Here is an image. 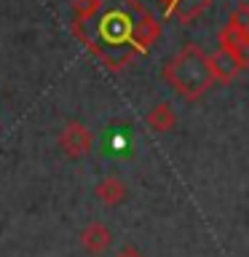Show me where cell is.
Returning a JSON list of instances; mask_svg holds the SVG:
<instances>
[{
	"mask_svg": "<svg viewBox=\"0 0 249 257\" xmlns=\"http://www.w3.org/2000/svg\"><path fill=\"white\" fill-rule=\"evenodd\" d=\"M161 78L174 88L177 96H182L185 102H196L201 99L209 88H212V72H209L206 54L201 51V46L196 43H185L172 59L164 64Z\"/></svg>",
	"mask_w": 249,
	"mask_h": 257,
	"instance_id": "cell-1",
	"label": "cell"
},
{
	"mask_svg": "<svg viewBox=\"0 0 249 257\" xmlns=\"http://www.w3.org/2000/svg\"><path fill=\"white\" fill-rule=\"evenodd\" d=\"M220 46L236 51L241 59H249V6L238 3V8L230 14L228 24L220 30Z\"/></svg>",
	"mask_w": 249,
	"mask_h": 257,
	"instance_id": "cell-2",
	"label": "cell"
},
{
	"mask_svg": "<svg viewBox=\"0 0 249 257\" xmlns=\"http://www.w3.org/2000/svg\"><path fill=\"white\" fill-rule=\"evenodd\" d=\"M56 142H59V148H62V153L67 158H83L94 148V134H91V128H88L86 123L70 120V123H64L59 128Z\"/></svg>",
	"mask_w": 249,
	"mask_h": 257,
	"instance_id": "cell-3",
	"label": "cell"
},
{
	"mask_svg": "<svg viewBox=\"0 0 249 257\" xmlns=\"http://www.w3.org/2000/svg\"><path fill=\"white\" fill-rule=\"evenodd\" d=\"M206 62H209V72H212L214 83H230L246 67V59H241L236 51H230L225 46H220L212 54H206Z\"/></svg>",
	"mask_w": 249,
	"mask_h": 257,
	"instance_id": "cell-4",
	"label": "cell"
},
{
	"mask_svg": "<svg viewBox=\"0 0 249 257\" xmlns=\"http://www.w3.org/2000/svg\"><path fill=\"white\" fill-rule=\"evenodd\" d=\"M78 238H80V246H83L88 254H94V257L104 254L112 246V230L104 222H99V220L86 222L83 228H80V236Z\"/></svg>",
	"mask_w": 249,
	"mask_h": 257,
	"instance_id": "cell-5",
	"label": "cell"
},
{
	"mask_svg": "<svg viewBox=\"0 0 249 257\" xmlns=\"http://www.w3.org/2000/svg\"><path fill=\"white\" fill-rule=\"evenodd\" d=\"M94 193H96V198H99L104 206H118V204H123V201L129 198V188H126V182L120 180V177H115V174L102 177V180L96 182Z\"/></svg>",
	"mask_w": 249,
	"mask_h": 257,
	"instance_id": "cell-6",
	"label": "cell"
},
{
	"mask_svg": "<svg viewBox=\"0 0 249 257\" xmlns=\"http://www.w3.org/2000/svg\"><path fill=\"white\" fill-rule=\"evenodd\" d=\"M145 123H148L156 134H169V132H174V126H177V112L169 102H158L148 110Z\"/></svg>",
	"mask_w": 249,
	"mask_h": 257,
	"instance_id": "cell-7",
	"label": "cell"
},
{
	"mask_svg": "<svg viewBox=\"0 0 249 257\" xmlns=\"http://www.w3.org/2000/svg\"><path fill=\"white\" fill-rule=\"evenodd\" d=\"M96 6H99V0H72V16H75V22L88 19Z\"/></svg>",
	"mask_w": 249,
	"mask_h": 257,
	"instance_id": "cell-8",
	"label": "cell"
},
{
	"mask_svg": "<svg viewBox=\"0 0 249 257\" xmlns=\"http://www.w3.org/2000/svg\"><path fill=\"white\" fill-rule=\"evenodd\" d=\"M115 257H145V252H142L137 244H123V246L115 252Z\"/></svg>",
	"mask_w": 249,
	"mask_h": 257,
	"instance_id": "cell-9",
	"label": "cell"
}]
</instances>
